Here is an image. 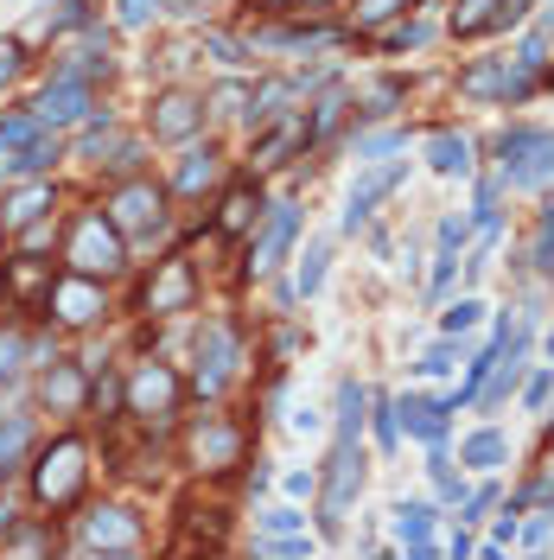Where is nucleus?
<instances>
[{"label":"nucleus","instance_id":"20","mask_svg":"<svg viewBox=\"0 0 554 560\" xmlns=\"http://www.w3.org/2000/svg\"><path fill=\"white\" fill-rule=\"evenodd\" d=\"M256 217H261L256 186H229L217 198V236H243V229H256Z\"/></svg>","mask_w":554,"mask_h":560},{"label":"nucleus","instance_id":"50","mask_svg":"<svg viewBox=\"0 0 554 560\" xmlns=\"http://www.w3.org/2000/svg\"><path fill=\"white\" fill-rule=\"evenodd\" d=\"M13 548H20V555H45V548H51V535H38V528H26V535H13Z\"/></svg>","mask_w":554,"mask_h":560},{"label":"nucleus","instance_id":"14","mask_svg":"<svg viewBox=\"0 0 554 560\" xmlns=\"http://www.w3.org/2000/svg\"><path fill=\"white\" fill-rule=\"evenodd\" d=\"M83 115H90V76H58V83L33 103L38 128H51V121H83Z\"/></svg>","mask_w":554,"mask_h":560},{"label":"nucleus","instance_id":"2","mask_svg":"<svg viewBox=\"0 0 554 560\" xmlns=\"http://www.w3.org/2000/svg\"><path fill=\"white\" fill-rule=\"evenodd\" d=\"M64 262H71L76 274H96V281L128 262V255H121V229L109 224V211H83V217H76L71 242H64Z\"/></svg>","mask_w":554,"mask_h":560},{"label":"nucleus","instance_id":"27","mask_svg":"<svg viewBox=\"0 0 554 560\" xmlns=\"http://www.w3.org/2000/svg\"><path fill=\"white\" fill-rule=\"evenodd\" d=\"M7 166H13V172H45V166H58V141L33 128V134L13 147V159H7Z\"/></svg>","mask_w":554,"mask_h":560},{"label":"nucleus","instance_id":"25","mask_svg":"<svg viewBox=\"0 0 554 560\" xmlns=\"http://www.w3.org/2000/svg\"><path fill=\"white\" fill-rule=\"evenodd\" d=\"M459 90H465V96H479V103H491V96H504V103H510V64H472V71L459 76Z\"/></svg>","mask_w":554,"mask_h":560},{"label":"nucleus","instance_id":"6","mask_svg":"<svg viewBox=\"0 0 554 560\" xmlns=\"http://www.w3.org/2000/svg\"><path fill=\"white\" fill-rule=\"evenodd\" d=\"M121 395H128V414H134V420H173V414H179V395H185V382L173 370H166V364H141V370L128 376V389H121Z\"/></svg>","mask_w":554,"mask_h":560},{"label":"nucleus","instance_id":"36","mask_svg":"<svg viewBox=\"0 0 554 560\" xmlns=\"http://www.w3.org/2000/svg\"><path fill=\"white\" fill-rule=\"evenodd\" d=\"M408 0H357V26H382V20H396Z\"/></svg>","mask_w":554,"mask_h":560},{"label":"nucleus","instance_id":"43","mask_svg":"<svg viewBox=\"0 0 554 560\" xmlns=\"http://www.w3.org/2000/svg\"><path fill=\"white\" fill-rule=\"evenodd\" d=\"M414 370H421V376H446V370H452V344H434V350H427Z\"/></svg>","mask_w":554,"mask_h":560},{"label":"nucleus","instance_id":"11","mask_svg":"<svg viewBox=\"0 0 554 560\" xmlns=\"http://www.w3.org/2000/svg\"><path fill=\"white\" fill-rule=\"evenodd\" d=\"M236 364H243V350H236L229 325H204V337H198V395H217L236 376Z\"/></svg>","mask_w":554,"mask_h":560},{"label":"nucleus","instance_id":"21","mask_svg":"<svg viewBox=\"0 0 554 560\" xmlns=\"http://www.w3.org/2000/svg\"><path fill=\"white\" fill-rule=\"evenodd\" d=\"M51 294V262H38V255H20V262H7V299H20V306H33V299Z\"/></svg>","mask_w":554,"mask_h":560},{"label":"nucleus","instance_id":"16","mask_svg":"<svg viewBox=\"0 0 554 560\" xmlns=\"http://www.w3.org/2000/svg\"><path fill=\"white\" fill-rule=\"evenodd\" d=\"M313 141V128H306V115H287V121H274L268 134L256 141V172H274V166H287V153H299Z\"/></svg>","mask_w":554,"mask_h":560},{"label":"nucleus","instance_id":"40","mask_svg":"<svg viewBox=\"0 0 554 560\" xmlns=\"http://www.w3.org/2000/svg\"><path fill=\"white\" fill-rule=\"evenodd\" d=\"M299 523H306V516H299V510H287V503H281V510H268V516H261V528H268V535H294Z\"/></svg>","mask_w":554,"mask_h":560},{"label":"nucleus","instance_id":"44","mask_svg":"<svg viewBox=\"0 0 554 560\" xmlns=\"http://www.w3.org/2000/svg\"><path fill=\"white\" fill-rule=\"evenodd\" d=\"M491 503H497V490H491V485H479L472 497H465V516H459V523H479V516L491 510Z\"/></svg>","mask_w":554,"mask_h":560},{"label":"nucleus","instance_id":"37","mask_svg":"<svg viewBox=\"0 0 554 560\" xmlns=\"http://www.w3.org/2000/svg\"><path fill=\"white\" fill-rule=\"evenodd\" d=\"M465 236H472V217H446V224H440V255H459V249H465Z\"/></svg>","mask_w":554,"mask_h":560},{"label":"nucleus","instance_id":"49","mask_svg":"<svg viewBox=\"0 0 554 560\" xmlns=\"http://www.w3.org/2000/svg\"><path fill=\"white\" fill-rule=\"evenodd\" d=\"M153 0H121V26H148Z\"/></svg>","mask_w":554,"mask_h":560},{"label":"nucleus","instance_id":"52","mask_svg":"<svg viewBox=\"0 0 554 560\" xmlns=\"http://www.w3.org/2000/svg\"><path fill=\"white\" fill-rule=\"evenodd\" d=\"M287 490H294V497H313V490H319V478H313V472H287Z\"/></svg>","mask_w":554,"mask_h":560},{"label":"nucleus","instance_id":"18","mask_svg":"<svg viewBox=\"0 0 554 560\" xmlns=\"http://www.w3.org/2000/svg\"><path fill=\"white\" fill-rule=\"evenodd\" d=\"M389 516H396V535H402L408 555H414V560L434 555V503H396Z\"/></svg>","mask_w":554,"mask_h":560},{"label":"nucleus","instance_id":"4","mask_svg":"<svg viewBox=\"0 0 554 560\" xmlns=\"http://www.w3.org/2000/svg\"><path fill=\"white\" fill-rule=\"evenodd\" d=\"M185 465L191 472H229V465H243V427H229L223 414H204V420H191V433H185Z\"/></svg>","mask_w":554,"mask_h":560},{"label":"nucleus","instance_id":"7","mask_svg":"<svg viewBox=\"0 0 554 560\" xmlns=\"http://www.w3.org/2000/svg\"><path fill=\"white\" fill-rule=\"evenodd\" d=\"M497 153H504V179L510 186H542V179H554V134H542V128L504 134Z\"/></svg>","mask_w":554,"mask_h":560},{"label":"nucleus","instance_id":"45","mask_svg":"<svg viewBox=\"0 0 554 560\" xmlns=\"http://www.w3.org/2000/svg\"><path fill=\"white\" fill-rule=\"evenodd\" d=\"M402 147V134H369V141H357V153H364V159H376V153H396Z\"/></svg>","mask_w":554,"mask_h":560},{"label":"nucleus","instance_id":"13","mask_svg":"<svg viewBox=\"0 0 554 560\" xmlns=\"http://www.w3.org/2000/svg\"><path fill=\"white\" fill-rule=\"evenodd\" d=\"M148 121H153V141H191L204 128V103L191 90H166V96H153Z\"/></svg>","mask_w":554,"mask_h":560},{"label":"nucleus","instance_id":"28","mask_svg":"<svg viewBox=\"0 0 554 560\" xmlns=\"http://www.w3.org/2000/svg\"><path fill=\"white\" fill-rule=\"evenodd\" d=\"M26 446H33V420H26V414H7V420H0V478L20 465Z\"/></svg>","mask_w":554,"mask_h":560},{"label":"nucleus","instance_id":"29","mask_svg":"<svg viewBox=\"0 0 554 560\" xmlns=\"http://www.w3.org/2000/svg\"><path fill=\"white\" fill-rule=\"evenodd\" d=\"M364 408H369V389L344 382V389H338V440H357V433H364Z\"/></svg>","mask_w":554,"mask_h":560},{"label":"nucleus","instance_id":"51","mask_svg":"<svg viewBox=\"0 0 554 560\" xmlns=\"http://www.w3.org/2000/svg\"><path fill=\"white\" fill-rule=\"evenodd\" d=\"M13 71H20V45H13V38H0V83H7Z\"/></svg>","mask_w":554,"mask_h":560},{"label":"nucleus","instance_id":"35","mask_svg":"<svg viewBox=\"0 0 554 560\" xmlns=\"http://www.w3.org/2000/svg\"><path fill=\"white\" fill-rule=\"evenodd\" d=\"M20 364H26V337H20V332H0V382H13V376H20Z\"/></svg>","mask_w":554,"mask_h":560},{"label":"nucleus","instance_id":"3","mask_svg":"<svg viewBox=\"0 0 554 560\" xmlns=\"http://www.w3.org/2000/svg\"><path fill=\"white\" fill-rule=\"evenodd\" d=\"M109 224L121 229V242H153L160 224H166V191L153 186V179H128V186H115Z\"/></svg>","mask_w":554,"mask_h":560},{"label":"nucleus","instance_id":"19","mask_svg":"<svg viewBox=\"0 0 554 560\" xmlns=\"http://www.w3.org/2000/svg\"><path fill=\"white\" fill-rule=\"evenodd\" d=\"M504 7L510 0H459L452 7V38H479V33H504Z\"/></svg>","mask_w":554,"mask_h":560},{"label":"nucleus","instance_id":"54","mask_svg":"<svg viewBox=\"0 0 554 560\" xmlns=\"http://www.w3.org/2000/svg\"><path fill=\"white\" fill-rule=\"evenodd\" d=\"M542 350H549V364H554V325H549V332H542Z\"/></svg>","mask_w":554,"mask_h":560},{"label":"nucleus","instance_id":"9","mask_svg":"<svg viewBox=\"0 0 554 560\" xmlns=\"http://www.w3.org/2000/svg\"><path fill=\"white\" fill-rule=\"evenodd\" d=\"M76 548H83V555H134V548H141V523H134L128 510L103 503V510H90V516H83Z\"/></svg>","mask_w":554,"mask_h":560},{"label":"nucleus","instance_id":"46","mask_svg":"<svg viewBox=\"0 0 554 560\" xmlns=\"http://www.w3.org/2000/svg\"><path fill=\"white\" fill-rule=\"evenodd\" d=\"M396 103H402V83H382V90L369 96V115H389Z\"/></svg>","mask_w":554,"mask_h":560},{"label":"nucleus","instance_id":"15","mask_svg":"<svg viewBox=\"0 0 554 560\" xmlns=\"http://www.w3.org/2000/svg\"><path fill=\"white\" fill-rule=\"evenodd\" d=\"M294 229H299L294 204H274V211H268V224H261V236H256L249 274H274V267H281V255H287V242H294Z\"/></svg>","mask_w":554,"mask_h":560},{"label":"nucleus","instance_id":"55","mask_svg":"<svg viewBox=\"0 0 554 560\" xmlns=\"http://www.w3.org/2000/svg\"><path fill=\"white\" fill-rule=\"evenodd\" d=\"M299 7H332V0H299Z\"/></svg>","mask_w":554,"mask_h":560},{"label":"nucleus","instance_id":"17","mask_svg":"<svg viewBox=\"0 0 554 560\" xmlns=\"http://www.w3.org/2000/svg\"><path fill=\"white\" fill-rule=\"evenodd\" d=\"M446 414H452V402H434V395H402L396 402V420H402L414 440H427V446L446 440Z\"/></svg>","mask_w":554,"mask_h":560},{"label":"nucleus","instance_id":"31","mask_svg":"<svg viewBox=\"0 0 554 560\" xmlns=\"http://www.w3.org/2000/svg\"><path fill=\"white\" fill-rule=\"evenodd\" d=\"M326 262H332V242H313V249H306V262H299V281H294V294H319V287H326Z\"/></svg>","mask_w":554,"mask_h":560},{"label":"nucleus","instance_id":"24","mask_svg":"<svg viewBox=\"0 0 554 560\" xmlns=\"http://www.w3.org/2000/svg\"><path fill=\"white\" fill-rule=\"evenodd\" d=\"M45 211H51V186H26V191H13V198H7L0 224H7V229H26L33 217H45Z\"/></svg>","mask_w":554,"mask_h":560},{"label":"nucleus","instance_id":"1","mask_svg":"<svg viewBox=\"0 0 554 560\" xmlns=\"http://www.w3.org/2000/svg\"><path fill=\"white\" fill-rule=\"evenodd\" d=\"M83 458H90L83 440H58L51 452H38L33 497L45 503V510H71L76 497H83V478H90V465H83Z\"/></svg>","mask_w":554,"mask_h":560},{"label":"nucleus","instance_id":"10","mask_svg":"<svg viewBox=\"0 0 554 560\" xmlns=\"http://www.w3.org/2000/svg\"><path fill=\"white\" fill-rule=\"evenodd\" d=\"M51 312H58V319H64V325H96V319H103V312H109V299H103V281H96V274H64V281H51Z\"/></svg>","mask_w":554,"mask_h":560},{"label":"nucleus","instance_id":"5","mask_svg":"<svg viewBox=\"0 0 554 560\" xmlns=\"http://www.w3.org/2000/svg\"><path fill=\"white\" fill-rule=\"evenodd\" d=\"M364 490V458H357V440H332V465H326V497H319V523L326 535L344 528V510L351 497Z\"/></svg>","mask_w":554,"mask_h":560},{"label":"nucleus","instance_id":"12","mask_svg":"<svg viewBox=\"0 0 554 560\" xmlns=\"http://www.w3.org/2000/svg\"><path fill=\"white\" fill-rule=\"evenodd\" d=\"M402 172H408V159H382V166H369L364 179L351 186V204H344V229H364L369 217H376V204H382L389 191L402 186Z\"/></svg>","mask_w":554,"mask_h":560},{"label":"nucleus","instance_id":"39","mask_svg":"<svg viewBox=\"0 0 554 560\" xmlns=\"http://www.w3.org/2000/svg\"><path fill=\"white\" fill-rule=\"evenodd\" d=\"M549 395H554V370H542V376L522 382V402H529V408H549Z\"/></svg>","mask_w":554,"mask_h":560},{"label":"nucleus","instance_id":"38","mask_svg":"<svg viewBox=\"0 0 554 560\" xmlns=\"http://www.w3.org/2000/svg\"><path fill=\"white\" fill-rule=\"evenodd\" d=\"M427 472H434V485H440V497H459V472H452V458H446L440 446H434V458H427Z\"/></svg>","mask_w":554,"mask_h":560},{"label":"nucleus","instance_id":"22","mask_svg":"<svg viewBox=\"0 0 554 560\" xmlns=\"http://www.w3.org/2000/svg\"><path fill=\"white\" fill-rule=\"evenodd\" d=\"M38 395H45V408L76 414L83 408V395H90V382H83V370H71V364H51V376L38 382Z\"/></svg>","mask_w":554,"mask_h":560},{"label":"nucleus","instance_id":"32","mask_svg":"<svg viewBox=\"0 0 554 560\" xmlns=\"http://www.w3.org/2000/svg\"><path fill=\"white\" fill-rule=\"evenodd\" d=\"M479 319H484V299H452V306H446L440 312V325H446V337H465V332H479Z\"/></svg>","mask_w":554,"mask_h":560},{"label":"nucleus","instance_id":"30","mask_svg":"<svg viewBox=\"0 0 554 560\" xmlns=\"http://www.w3.org/2000/svg\"><path fill=\"white\" fill-rule=\"evenodd\" d=\"M211 179H217V153H211V147H191V153H185V166H179V179H173V186H179V191H204Z\"/></svg>","mask_w":554,"mask_h":560},{"label":"nucleus","instance_id":"42","mask_svg":"<svg viewBox=\"0 0 554 560\" xmlns=\"http://www.w3.org/2000/svg\"><path fill=\"white\" fill-rule=\"evenodd\" d=\"M376 45H382V51H402V45H421V26H414V20H408V26H389V33L376 38Z\"/></svg>","mask_w":554,"mask_h":560},{"label":"nucleus","instance_id":"47","mask_svg":"<svg viewBox=\"0 0 554 560\" xmlns=\"http://www.w3.org/2000/svg\"><path fill=\"white\" fill-rule=\"evenodd\" d=\"M549 535H554V516H542V523L522 528V548H549Z\"/></svg>","mask_w":554,"mask_h":560},{"label":"nucleus","instance_id":"53","mask_svg":"<svg viewBox=\"0 0 554 560\" xmlns=\"http://www.w3.org/2000/svg\"><path fill=\"white\" fill-rule=\"evenodd\" d=\"M452 267H459L452 255H440V262H434V294H446V281H452Z\"/></svg>","mask_w":554,"mask_h":560},{"label":"nucleus","instance_id":"23","mask_svg":"<svg viewBox=\"0 0 554 560\" xmlns=\"http://www.w3.org/2000/svg\"><path fill=\"white\" fill-rule=\"evenodd\" d=\"M427 166L440 179H472V141L465 134H434L427 141Z\"/></svg>","mask_w":554,"mask_h":560},{"label":"nucleus","instance_id":"8","mask_svg":"<svg viewBox=\"0 0 554 560\" xmlns=\"http://www.w3.org/2000/svg\"><path fill=\"white\" fill-rule=\"evenodd\" d=\"M141 306H148L153 319L191 312V306H198V274H191V262H185V255H166V262L153 267V281H148V294H141Z\"/></svg>","mask_w":554,"mask_h":560},{"label":"nucleus","instance_id":"48","mask_svg":"<svg viewBox=\"0 0 554 560\" xmlns=\"http://www.w3.org/2000/svg\"><path fill=\"white\" fill-rule=\"evenodd\" d=\"M33 128H38V121H0V147H20Z\"/></svg>","mask_w":554,"mask_h":560},{"label":"nucleus","instance_id":"26","mask_svg":"<svg viewBox=\"0 0 554 560\" xmlns=\"http://www.w3.org/2000/svg\"><path fill=\"white\" fill-rule=\"evenodd\" d=\"M504 433H497V427H479V433H472V440H465V446H459V465H472V472H491V465H504Z\"/></svg>","mask_w":554,"mask_h":560},{"label":"nucleus","instance_id":"34","mask_svg":"<svg viewBox=\"0 0 554 560\" xmlns=\"http://www.w3.org/2000/svg\"><path fill=\"white\" fill-rule=\"evenodd\" d=\"M249 103H256L249 83H223L217 96H211V115H249Z\"/></svg>","mask_w":554,"mask_h":560},{"label":"nucleus","instance_id":"41","mask_svg":"<svg viewBox=\"0 0 554 560\" xmlns=\"http://www.w3.org/2000/svg\"><path fill=\"white\" fill-rule=\"evenodd\" d=\"M396 433H402V420H396V402H376V440H382V446H396Z\"/></svg>","mask_w":554,"mask_h":560},{"label":"nucleus","instance_id":"33","mask_svg":"<svg viewBox=\"0 0 554 560\" xmlns=\"http://www.w3.org/2000/svg\"><path fill=\"white\" fill-rule=\"evenodd\" d=\"M529 262L542 267V274H554V198L542 204V224H535V249H529Z\"/></svg>","mask_w":554,"mask_h":560}]
</instances>
